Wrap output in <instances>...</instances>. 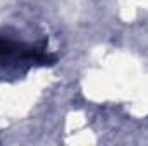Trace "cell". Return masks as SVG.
<instances>
[]
</instances>
